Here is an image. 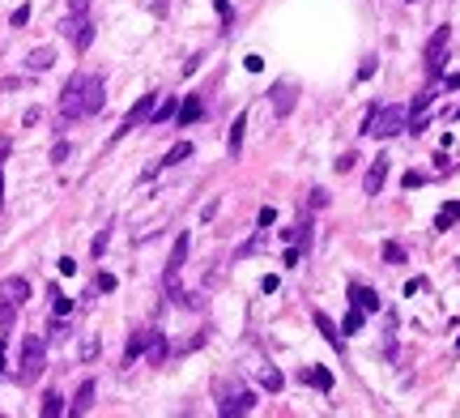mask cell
<instances>
[{
    "label": "cell",
    "instance_id": "cell-16",
    "mask_svg": "<svg viewBox=\"0 0 460 418\" xmlns=\"http://www.w3.org/2000/svg\"><path fill=\"white\" fill-rule=\"evenodd\" d=\"M243 133H247V112H239V116H235V124H230V137H226L230 159H239V154H243Z\"/></svg>",
    "mask_w": 460,
    "mask_h": 418
},
{
    "label": "cell",
    "instance_id": "cell-41",
    "mask_svg": "<svg viewBox=\"0 0 460 418\" xmlns=\"http://www.w3.org/2000/svg\"><path fill=\"white\" fill-rule=\"evenodd\" d=\"M324 201H328L324 188H312V209H324Z\"/></svg>",
    "mask_w": 460,
    "mask_h": 418
},
{
    "label": "cell",
    "instance_id": "cell-5",
    "mask_svg": "<svg viewBox=\"0 0 460 418\" xmlns=\"http://www.w3.org/2000/svg\"><path fill=\"white\" fill-rule=\"evenodd\" d=\"M256 393H247V389H239V384H226L222 389V401H218V414L222 418H235V414H251L256 410Z\"/></svg>",
    "mask_w": 460,
    "mask_h": 418
},
{
    "label": "cell",
    "instance_id": "cell-49",
    "mask_svg": "<svg viewBox=\"0 0 460 418\" xmlns=\"http://www.w3.org/2000/svg\"><path fill=\"white\" fill-rule=\"evenodd\" d=\"M456 350H460V337H456Z\"/></svg>",
    "mask_w": 460,
    "mask_h": 418
},
{
    "label": "cell",
    "instance_id": "cell-18",
    "mask_svg": "<svg viewBox=\"0 0 460 418\" xmlns=\"http://www.w3.org/2000/svg\"><path fill=\"white\" fill-rule=\"evenodd\" d=\"M188 159H192V141H175V145L162 154L158 167H179V163H188Z\"/></svg>",
    "mask_w": 460,
    "mask_h": 418
},
{
    "label": "cell",
    "instance_id": "cell-17",
    "mask_svg": "<svg viewBox=\"0 0 460 418\" xmlns=\"http://www.w3.org/2000/svg\"><path fill=\"white\" fill-rule=\"evenodd\" d=\"M51 65H56V51H51V47H34L30 56H26V69L30 73H47Z\"/></svg>",
    "mask_w": 460,
    "mask_h": 418
},
{
    "label": "cell",
    "instance_id": "cell-8",
    "mask_svg": "<svg viewBox=\"0 0 460 418\" xmlns=\"http://www.w3.org/2000/svg\"><path fill=\"white\" fill-rule=\"evenodd\" d=\"M269 102H273V116H290L294 112V102H298V86L294 81H277L273 90H269Z\"/></svg>",
    "mask_w": 460,
    "mask_h": 418
},
{
    "label": "cell",
    "instance_id": "cell-25",
    "mask_svg": "<svg viewBox=\"0 0 460 418\" xmlns=\"http://www.w3.org/2000/svg\"><path fill=\"white\" fill-rule=\"evenodd\" d=\"M39 414H43V418H56V414H64V397H60V393H43V405H39Z\"/></svg>",
    "mask_w": 460,
    "mask_h": 418
},
{
    "label": "cell",
    "instance_id": "cell-31",
    "mask_svg": "<svg viewBox=\"0 0 460 418\" xmlns=\"http://www.w3.org/2000/svg\"><path fill=\"white\" fill-rule=\"evenodd\" d=\"M281 389H286L281 372H273V368H269V372H265V393H281Z\"/></svg>",
    "mask_w": 460,
    "mask_h": 418
},
{
    "label": "cell",
    "instance_id": "cell-15",
    "mask_svg": "<svg viewBox=\"0 0 460 418\" xmlns=\"http://www.w3.org/2000/svg\"><path fill=\"white\" fill-rule=\"evenodd\" d=\"M312 321H316V329L328 337V346H333V350H341V346H345V333H341V329H337V325L324 316V311H312Z\"/></svg>",
    "mask_w": 460,
    "mask_h": 418
},
{
    "label": "cell",
    "instance_id": "cell-24",
    "mask_svg": "<svg viewBox=\"0 0 460 418\" xmlns=\"http://www.w3.org/2000/svg\"><path fill=\"white\" fill-rule=\"evenodd\" d=\"M200 116H204V107H200V98H188V102H183V107L175 112V120H179V124H196Z\"/></svg>",
    "mask_w": 460,
    "mask_h": 418
},
{
    "label": "cell",
    "instance_id": "cell-43",
    "mask_svg": "<svg viewBox=\"0 0 460 418\" xmlns=\"http://www.w3.org/2000/svg\"><path fill=\"white\" fill-rule=\"evenodd\" d=\"M354 163H358V154H341V163H337V171H349Z\"/></svg>",
    "mask_w": 460,
    "mask_h": 418
},
{
    "label": "cell",
    "instance_id": "cell-50",
    "mask_svg": "<svg viewBox=\"0 0 460 418\" xmlns=\"http://www.w3.org/2000/svg\"><path fill=\"white\" fill-rule=\"evenodd\" d=\"M456 120H460V107H456Z\"/></svg>",
    "mask_w": 460,
    "mask_h": 418
},
{
    "label": "cell",
    "instance_id": "cell-44",
    "mask_svg": "<svg viewBox=\"0 0 460 418\" xmlns=\"http://www.w3.org/2000/svg\"><path fill=\"white\" fill-rule=\"evenodd\" d=\"M98 290H116V278L111 274H98Z\"/></svg>",
    "mask_w": 460,
    "mask_h": 418
},
{
    "label": "cell",
    "instance_id": "cell-45",
    "mask_svg": "<svg viewBox=\"0 0 460 418\" xmlns=\"http://www.w3.org/2000/svg\"><path fill=\"white\" fill-rule=\"evenodd\" d=\"M94 354H98V342H94V337H90V342H85V346H81V358H94Z\"/></svg>",
    "mask_w": 460,
    "mask_h": 418
},
{
    "label": "cell",
    "instance_id": "cell-13",
    "mask_svg": "<svg viewBox=\"0 0 460 418\" xmlns=\"http://www.w3.org/2000/svg\"><path fill=\"white\" fill-rule=\"evenodd\" d=\"M107 94H102V77H85V116H98Z\"/></svg>",
    "mask_w": 460,
    "mask_h": 418
},
{
    "label": "cell",
    "instance_id": "cell-3",
    "mask_svg": "<svg viewBox=\"0 0 460 418\" xmlns=\"http://www.w3.org/2000/svg\"><path fill=\"white\" fill-rule=\"evenodd\" d=\"M405 128H409V112H405V107H379V112H375V124H371L367 137L388 141V137H396V133H405Z\"/></svg>",
    "mask_w": 460,
    "mask_h": 418
},
{
    "label": "cell",
    "instance_id": "cell-20",
    "mask_svg": "<svg viewBox=\"0 0 460 418\" xmlns=\"http://www.w3.org/2000/svg\"><path fill=\"white\" fill-rule=\"evenodd\" d=\"M94 405V380H85L81 389H77V397H73V405H69V414H85Z\"/></svg>",
    "mask_w": 460,
    "mask_h": 418
},
{
    "label": "cell",
    "instance_id": "cell-26",
    "mask_svg": "<svg viewBox=\"0 0 460 418\" xmlns=\"http://www.w3.org/2000/svg\"><path fill=\"white\" fill-rule=\"evenodd\" d=\"M175 112H179V102H175V98H162L158 107H153L149 120H153V124H167V120H175Z\"/></svg>",
    "mask_w": 460,
    "mask_h": 418
},
{
    "label": "cell",
    "instance_id": "cell-34",
    "mask_svg": "<svg viewBox=\"0 0 460 418\" xmlns=\"http://www.w3.org/2000/svg\"><path fill=\"white\" fill-rule=\"evenodd\" d=\"M273 222H277V209L265 205V209H260V218H256V227H273Z\"/></svg>",
    "mask_w": 460,
    "mask_h": 418
},
{
    "label": "cell",
    "instance_id": "cell-47",
    "mask_svg": "<svg viewBox=\"0 0 460 418\" xmlns=\"http://www.w3.org/2000/svg\"><path fill=\"white\" fill-rule=\"evenodd\" d=\"M443 86H447V90H460V73H452V77H443Z\"/></svg>",
    "mask_w": 460,
    "mask_h": 418
},
{
    "label": "cell",
    "instance_id": "cell-12",
    "mask_svg": "<svg viewBox=\"0 0 460 418\" xmlns=\"http://www.w3.org/2000/svg\"><path fill=\"white\" fill-rule=\"evenodd\" d=\"M145 363L149 368H162L167 363V337L158 329H149V346H145Z\"/></svg>",
    "mask_w": 460,
    "mask_h": 418
},
{
    "label": "cell",
    "instance_id": "cell-38",
    "mask_svg": "<svg viewBox=\"0 0 460 418\" xmlns=\"http://www.w3.org/2000/svg\"><path fill=\"white\" fill-rule=\"evenodd\" d=\"M375 73V60H363V65H358V81H367Z\"/></svg>",
    "mask_w": 460,
    "mask_h": 418
},
{
    "label": "cell",
    "instance_id": "cell-14",
    "mask_svg": "<svg viewBox=\"0 0 460 418\" xmlns=\"http://www.w3.org/2000/svg\"><path fill=\"white\" fill-rule=\"evenodd\" d=\"M298 380L312 384V389H320V393H333V372L328 368H307V372H298Z\"/></svg>",
    "mask_w": 460,
    "mask_h": 418
},
{
    "label": "cell",
    "instance_id": "cell-23",
    "mask_svg": "<svg viewBox=\"0 0 460 418\" xmlns=\"http://www.w3.org/2000/svg\"><path fill=\"white\" fill-rule=\"evenodd\" d=\"M452 222H460V201H447V205L439 209V218H435V231H447Z\"/></svg>",
    "mask_w": 460,
    "mask_h": 418
},
{
    "label": "cell",
    "instance_id": "cell-33",
    "mask_svg": "<svg viewBox=\"0 0 460 418\" xmlns=\"http://www.w3.org/2000/svg\"><path fill=\"white\" fill-rule=\"evenodd\" d=\"M107 243H111V227L94 235V248H90V252H94V256H102V252H107Z\"/></svg>",
    "mask_w": 460,
    "mask_h": 418
},
{
    "label": "cell",
    "instance_id": "cell-11",
    "mask_svg": "<svg viewBox=\"0 0 460 418\" xmlns=\"http://www.w3.org/2000/svg\"><path fill=\"white\" fill-rule=\"evenodd\" d=\"M0 299H9V303H26L30 299V282L26 278H5V282H0Z\"/></svg>",
    "mask_w": 460,
    "mask_h": 418
},
{
    "label": "cell",
    "instance_id": "cell-7",
    "mask_svg": "<svg viewBox=\"0 0 460 418\" xmlns=\"http://www.w3.org/2000/svg\"><path fill=\"white\" fill-rule=\"evenodd\" d=\"M60 30L73 39V47H77V51H85V47L94 43V26H90V18H85V13H69Z\"/></svg>",
    "mask_w": 460,
    "mask_h": 418
},
{
    "label": "cell",
    "instance_id": "cell-39",
    "mask_svg": "<svg viewBox=\"0 0 460 418\" xmlns=\"http://www.w3.org/2000/svg\"><path fill=\"white\" fill-rule=\"evenodd\" d=\"M60 274H64V278H73V274H77V260H73V256H64V260H60Z\"/></svg>",
    "mask_w": 460,
    "mask_h": 418
},
{
    "label": "cell",
    "instance_id": "cell-27",
    "mask_svg": "<svg viewBox=\"0 0 460 418\" xmlns=\"http://www.w3.org/2000/svg\"><path fill=\"white\" fill-rule=\"evenodd\" d=\"M431 102H435V86H431V90H422L414 102H409V120H414V116H426V107H431Z\"/></svg>",
    "mask_w": 460,
    "mask_h": 418
},
{
    "label": "cell",
    "instance_id": "cell-48",
    "mask_svg": "<svg viewBox=\"0 0 460 418\" xmlns=\"http://www.w3.org/2000/svg\"><path fill=\"white\" fill-rule=\"evenodd\" d=\"M0 376H5V337H0Z\"/></svg>",
    "mask_w": 460,
    "mask_h": 418
},
{
    "label": "cell",
    "instance_id": "cell-36",
    "mask_svg": "<svg viewBox=\"0 0 460 418\" xmlns=\"http://www.w3.org/2000/svg\"><path fill=\"white\" fill-rule=\"evenodd\" d=\"M200 218H204V222H214V218H218V201H204V209H200Z\"/></svg>",
    "mask_w": 460,
    "mask_h": 418
},
{
    "label": "cell",
    "instance_id": "cell-10",
    "mask_svg": "<svg viewBox=\"0 0 460 418\" xmlns=\"http://www.w3.org/2000/svg\"><path fill=\"white\" fill-rule=\"evenodd\" d=\"M345 295H349V307H363L367 316L384 307V303H379V295H375L371 286H363V282H349V290H345Z\"/></svg>",
    "mask_w": 460,
    "mask_h": 418
},
{
    "label": "cell",
    "instance_id": "cell-40",
    "mask_svg": "<svg viewBox=\"0 0 460 418\" xmlns=\"http://www.w3.org/2000/svg\"><path fill=\"white\" fill-rule=\"evenodd\" d=\"M214 5H218V13H222V22H230V18H235V9H230V0H214Z\"/></svg>",
    "mask_w": 460,
    "mask_h": 418
},
{
    "label": "cell",
    "instance_id": "cell-42",
    "mask_svg": "<svg viewBox=\"0 0 460 418\" xmlns=\"http://www.w3.org/2000/svg\"><path fill=\"white\" fill-rule=\"evenodd\" d=\"M260 65H265L260 56H247V60H243V69H247V73H260Z\"/></svg>",
    "mask_w": 460,
    "mask_h": 418
},
{
    "label": "cell",
    "instance_id": "cell-4",
    "mask_svg": "<svg viewBox=\"0 0 460 418\" xmlns=\"http://www.w3.org/2000/svg\"><path fill=\"white\" fill-rule=\"evenodd\" d=\"M188 248H192V235H188V231H179V239H175V248H171V256H167V274H162L167 295H175V290H179V274H183V265H188Z\"/></svg>",
    "mask_w": 460,
    "mask_h": 418
},
{
    "label": "cell",
    "instance_id": "cell-46",
    "mask_svg": "<svg viewBox=\"0 0 460 418\" xmlns=\"http://www.w3.org/2000/svg\"><path fill=\"white\" fill-rule=\"evenodd\" d=\"M69 9H73V13H85V9H90V0H69Z\"/></svg>",
    "mask_w": 460,
    "mask_h": 418
},
{
    "label": "cell",
    "instance_id": "cell-30",
    "mask_svg": "<svg viewBox=\"0 0 460 418\" xmlns=\"http://www.w3.org/2000/svg\"><path fill=\"white\" fill-rule=\"evenodd\" d=\"M384 260L388 265H405V248L400 243H384Z\"/></svg>",
    "mask_w": 460,
    "mask_h": 418
},
{
    "label": "cell",
    "instance_id": "cell-6",
    "mask_svg": "<svg viewBox=\"0 0 460 418\" xmlns=\"http://www.w3.org/2000/svg\"><path fill=\"white\" fill-rule=\"evenodd\" d=\"M153 107H158V94H153V90H149V94H141V98L132 102V107H128V116H124V124L116 128V137H124L128 128H137V124H145V120L153 116Z\"/></svg>",
    "mask_w": 460,
    "mask_h": 418
},
{
    "label": "cell",
    "instance_id": "cell-9",
    "mask_svg": "<svg viewBox=\"0 0 460 418\" xmlns=\"http://www.w3.org/2000/svg\"><path fill=\"white\" fill-rule=\"evenodd\" d=\"M388 154H375L371 159V167H367V175H363V192L367 196H379V188H384V180H388Z\"/></svg>",
    "mask_w": 460,
    "mask_h": 418
},
{
    "label": "cell",
    "instance_id": "cell-21",
    "mask_svg": "<svg viewBox=\"0 0 460 418\" xmlns=\"http://www.w3.org/2000/svg\"><path fill=\"white\" fill-rule=\"evenodd\" d=\"M47 299H51V311H56V316H69V311H73V299L60 286H47Z\"/></svg>",
    "mask_w": 460,
    "mask_h": 418
},
{
    "label": "cell",
    "instance_id": "cell-35",
    "mask_svg": "<svg viewBox=\"0 0 460 418\" xmlns=\"http://www.w3.org/2000/svg\"><path fill=\"white\" fill-rule=\"evenodd\" d=\"M9 22H13V26H18V30H22V26H26V22H30V5H22V9H18V13H13V18H9Z\"/></svg>",
    "mask_w": 460,
    "mask_h": 418
},
{
    "label": "cell",
    "instance_id": "cell-28",
    "mask_svg": "<svg viewBox=\"0 0 460 418\" xmlns=\"http://www.w3.org/2000/svg\"><path fill=\"white\" fill-rule=\"evenodd\" d=\"M363 325H367V311L363 307H349V316L341 321V333H358Z\"/></svg>",
    "mask_w": 460,
    "mask_h": 418
},
{
    "label": "cell",
    "instance_id": "cell-22",
    "mask_svg": "<svg viewBox=\"0 0 460 418\" xmlns=\"http://www.w3.org/2000/svg\"><path fill=\"white\" fill-rule=\"evenodd\" d=\"M145 346H149V329H141V333H132V337H128V350H124V363H132V358H141V354H145Z\"/></svg>",
    "mask_w": 460,
    "mask_h": 418
},
{
    "label": "cell",
    "instance_id": "cell-1",
    "mask_svg": "<svg viewBox=\"0 0 460 418\" xmlns=\"http://www.w3.org/2000/svg\"><path fill=\"white\" fill-rule=\"evenodd\" d=\"M47 368V342L43 337H26L22 342V368H18V384H34Z\"/></svg>",
    "mask_w": 460,
    "mask_h": 418
},
{
    "label": "cell",
    "instance_id": "cell-37",
    "mask_svg": "<svg viewBox=\"0 0 460 418\" xmlns=\"http://www.w3.org/2000/svg\"><path fill=\"white\" fill-rule=\"evenodd\" d=\"M64 159H69V145H64V141L51 145V163H64Z\"/></svg>",
    "mask_w": 460,
    "mask_h": 418
},
{
    "label": "cell",
    "instance_id": "cell-29",
    "mask_svg": "<svg viewBox=\"0 0 460 418\" xmlns=\"http://www.w3.org/2000/svg\"><path fill=\"white\" fill-rule=\"evenodd\" d=\"M13 321H18V303L0 299V333H9V329H13Z\"/></svg>",
    "mask_w": 460,
    "mask_h": 418
},
{
    "label": "cell",
    "instance_id": "cell-19",
    "mask_svg": "<svg viewBox=\"0 0 460 418\" xmlns=\"http://www.w3.org/2000/svg\"><path fill=\"white\" fill-rule=\"evenodd\" d=\"M447 39H452V26H439V30H435V39L426 43V60H435V56H447Z\"/></svg>",
    "mask_w": 460,
    "mask_h": 418
},
{
    "label": "cell",
    "instance_id": "cell-2",
    "mask_svg": "<svg viewBox=\"0 0 460 418\" xmlns=\"http://www.w3.org/2000/svg\"><path fill=\"white\" fill-rule=\"evenodd\" d=\"M85 77L90 73H73L60 90V116L64 120H85Z\"/></svg>",
    "mask_w": 460,
    "mask_h": 418
},
{
    "label": "cell",
    "instance_id": "cell-32",
    "mask_svg": "<svg viewBox=\"0 0 460 418\" xmlns=\"http://www.w3.org/2000/svg\"><path fill=\"white\" fill-rule=\"evenodd\" d=\"M5 154H9V141H0V209H5Z\"/></svg>",
    "mask_w": 460,
    "mask_h": 418
}]
</instances>
